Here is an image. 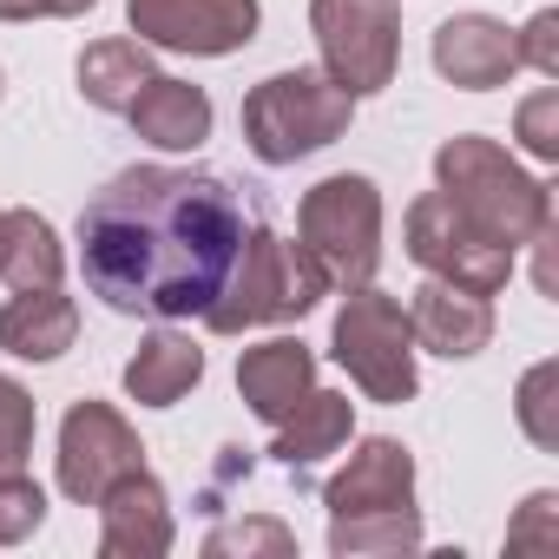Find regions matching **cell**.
<instances>
[{
  "label": "cell",
  "mask_w": 559,
  "mask_h": 559,
  "mask_svg": "<svg viewBox=\"0 0 559 559\" xmlns=\"http://www.w3.org/2000/svg\"><path fill=\"white\" fill-rule=\"evenodd\" d=\"M0 21H40V0H0Z\"/></svg>",
  "instance_id": "cell-31"
},
{
  "label": "cell",
  "mask_w": 559,
  "mask_h": 559,
  "mask_svg": "<svg viewBox=\"0 0 559 559\" xmlns=\"http://www.w3.org/2000/svg\"><path fill=\"white\" fill-rule=\"evenodd\" d=\"M67 276V250L60 230L40 211H0V284L8 290H60Z\"/></svg>",
  "instance_id": "cell-20"
},
{
  "label": "cell",
  "mask_w": 559,
  "mask_h": 559,
  "mask_svg": "<svg viewBox=\"0 0 559 559\" xmlns=\"http://www.w3.org/2000/svg\"><path fill=\"white\" fill-rule=\"evenodd\" d=\"M552 520H559V493H533L520 507V520L507 526V546H546L552 539Z\"/></svg>",
  "instance_id": "cell-29"
},
{
  "label": "cell",
  "mask_w": 559,
  "mask_h": 559,
  "mask_svg": "<svg viewBox=\"0 0 559 559\" xmlns=\"http://www.w3.org/2000/svg\"><path fill=\"white\" fill-rule=\"evenodd\" d=\"M204 382V349L185 330H152L126 362V395L139 408H178Z\"/></svg>",
  "instance_id": "cell-19"
},
{
  "label": "cell",
  "mask_w": 559,
  "mask_h": 559,
  "mask_svg": "<svg viewBox=\"0 0 559 559\" xmlns=\"http://www.w3.org/2000/svg\"><path fill=\"white\" fill-rule=\"evenodd\" d=\"M513 40H520V67H533L539 80H559V14L552 8H539Z\"/></svg>",
  "instance_id": "cell-28"
},
{
  "label": "cell",
  "mask_w": 559,
  "mask_h": 559,
  "mask_svg": "<svg viewBox=\"0 0 559 559\" xmlns=\"http://www.w3.org/2000/svg\"><path fill=\"white\" fill-rule=\"evenodd\" d=\"M99 0H40V14L47 21H80V14H93Z\"/></svg>",
  "instance_id": "cell-30"
},
{
  "label": "cell",
  "mask_w": 559,
  "mask_h": 559,
  "mask_svg": "<svg viewBox=\"0 0 559 559\" xmlns=\"http://www.w3.org/2000/svg\"><path fill=\"white\" fill-rule=\"evenodd\" d=\"M34 428H40V408H34V395H27L14 376H0V474H27Z\"/></svg>",
  "instance_id": "cell-24"
},
{
  "label": "cell",
  "mask_w": 559,
  "mask_h": 559,
  "mask_svg": "<svg viewBox=\"0 0 559 559\" xmlns=\"http://www.w3.org/2000/svg\"><path fill=\"white\" fill-rule=\"evenodd\" d=\"M330 356L349 369V382L382 402V408H402L415 402L421 376H415V336H408V310L376 290V284H356L330 323Z\"/></svg>",
  "instance_id": "cell-6"
},
{
  "label": "cell",
  "mask_w": 559,
  "mask_h": 559,
  "mask_svg": "<svg viewBox=\"0 0 559 559\" xmlns=\"http://www.w3.org/2000/svg\"><path fill=\"white\" fill-rule=\"evenodd\" d=\"M323 507L330 520L349 513H415V454L389 435L356 441V454L323 480Z\"/></svg>",
  "instance_id": "cell-11"
},
{
  "label": "cell",
  "mask_w": 559,
  "mask_h": 559,
  "mask_svg": "<svg viewBox=\"0 0 559 559\" xmlns=\"http://www.w3.org/2000/svg\"><path fill=\"white\" fill-rule=\"evenodd\" d=\"M132 132L158 152H198L211 139V93L191 86V80H171V73H152L145 93L126 106Z\"/></svg>",
  "instance_id": "cell-16"
},
{
  "label": "cell",
  "mask_w": 559,
  "mask_h": 559,
  "mask_svg": "<svg viewBox=\"0 0 559 559\" xmlns=\"http://www.w3.org/2000/svg\"><path fill=\"white\" fill-rule=\"evenodd\" d=\"M415 546H421V513H349V520H330V552L336 559L415 552Z\"/></svg>",
  "instance_id": "cell-22"
},
{
  "label": "cell",
  "mask_w": 559,
  "mask_h": 559,
  "mask_svg": "<svg viewBox=\"0 0 559 559\" xmlns=\"http://www.w3.org/2000/svg\"><path fill=\"white\" fill-rule=\"evenodd\" d=\"M435 191L493 243L520 250L539 224H552V191L546 178H533L507 145L480 139V132H461L435 152Z\"/></svg>",
  "instance_id": "cell-2"
},
{
  "label": "cell",
  "mask_w": 559,
  "mask_h": 559,
  "mask_svg": "<svg viewBox=\"0 0 559 559\" xmlns=\"http://www.w3.org/2000/svg\"><path fill=\"white\" fill-rule=\"evenodd\" d=\"M60 493L73 500V507H99V493L112 487V480H126V474H139L145 467V448H139V435H132V421L112 408V402H73L67 408V421H60Z\"/></svg>",
  "instance_id": "cell-9"
},
{
  "label": "cell",
  "mask_w": 559,
  "mask_h": 559,
  "mask_svg": "<svg viewBox=\"0 0 559 559\" xmlns=\"http://www.w3.org/2000/svg\"><path fill=\"white\" fill-rule=\"evenodd\" d=\"M152 73L158 67H152V47L145 40H93L80 53V99L99 106V112H126L145 93Z\"/></svg>",
  "instance_id": "cell-21"
},
{
  "label": "cell",
  "mask_w": 559,
  "mask_h": 559,
  "mask_svg": "<svg viewBox=\"0 0 559 559\" xmlns=\"http://www.w3.org/2000/svg\"><path fill=\"white\" fill-rule=\"evenodd\" d=\"M250 237L243 191L204 165H132L80 211V276L119 317H204Z\"/></svg>",
  "instance_id": "cell-1"
},
{
  "label": "cell",
  "mask_w": 559,
  "mask_h": 559,
  "mask_svg": "<svg viewBox=\"0 0 559 559\" xmlns=\"http://www.w3.org/2000/svg\"><path fill=\"white\" fill-rule=\"evenodd\" d=\"M310 34H317L323 73L349 99L395 86V67H402L395 0H310Z\"/></svg>",
  "instance_id": "cell-7"
},
{
  "label": "cell",
  "mask_w": 559,
  "mask_h": 559,
  "mask_svg": "<svg viewBox=\"0 0 559 559\" xmlns=\"http://www.w3.org/2000/svg\"><path fill=\"white\" fill-rule=\"evenodd\" d=\"M204 552L211 559H230V552H270V559H290L297 552V533L284 520H237V526H211L204 533Z\"/></svg>",
  "instance_id": "cell-25"
},
{
  "label": "cell",
  "mask_w": 559,
  "mask_h": 559,
  "mask_svg": "<svg viewBox=\"0 0 559 559\" xmlns=\"http://www.w3.org/2000/svg\"><path fill=\"white\" fill-rule=\"evenodd\" d=\"M323 297H330V276L317 270V257L290 237L250 224L224 290L204 310V330L211 336H243V330H263V323H304Z\"/></svg>",
  "instance_id": "cell-3"
},
{
  "label": "cell",
  "mask_w": 559,
  "mask_h": 559,
  "mask_svg": "<svg viewBox=\"0 0 559 559\" xmlns=\"http://www.w3.org/2000/svg\"><path fill=\"white\" fill-rule=\"evenodd\" d=\"M435 73L461 93H493L520 73V40L493 14H448L435 27Z\"/></svg>",
  "instance_id": "cell-12"
},
{
  "label": "cell",
  "mask_w": 559,
  "mask_h": 559,
  "mask_svg": "<svg viewBox=\"0 0 559 559\" xmlns=\"http://www.w3.org/2000/svg\"><path fill=\"white\" fill-rule=\"evenodd\" d=\"M349 435H356V402H349V395H336V389H310L284 421H276L270 454L284 461L290 474H304V467H317L323 454H343V448H349Z\"/></svg>",
  "instance_id": "cell-18"
},
{
  "label": "cell",
  "mask_w": 559,
  "mask_h": 559,
  "mask_svg": "<svg viewBox=\"0 0 559 559\" xmlns=\"http://www.w3.org/2000/svg\"><path fill=\"white\" fill-rule=\"evenodd\" d=\"M513 415H520V428H526L533 448H546V454L559 448V362H533V369L520 376Z\"/></svg>",
  "instance_id": "cell-23"
},
{
  "label": "cell",
  "mask_w": 559,
  "mask_h": 559,
  "mask_svg": "<svg viewBox=\"0 0 559 559\" xmlns=\"http://www.w3.org/2000/svg\"><path fill=\"white\" fill-rule=\"evenodd\" d=\"M297 243L317 257L330 290L376 284V263H382V191H376V178L336 171V178L310 185L297 204Z\"/></svg>",
  "instance_id": "cell-5"
},
{
  "label": "cell",
  "mask_w": 559,
  "mask_h": 559,
  "mask_svg": "<svg viewBox=\"0 0 559 559\" xmlns=\"http://www.w3.org/2000/svg\"><path fill=\"white\" fill-rule=\"evenodd\" d=\"M0 93H8V80H0Z\"/></svg>",
  "instance_id": "cell-32"
},
{
  "label": "cell",
  "mask_w": 559,
  "mask_h": 559,
  "mask_svg": "<svg viewBox=\"0 0 559 559\" xmlns=\"http://www.w3.org/2000/svg\"><path fill=\"white\" fill-rule=\"evenodd\" d=\"M356 119V99L323 67L270 73L243 93V145L257 165H297L323 145H336Z\"/></svg>",
  "instance_id": "cell-4"
},
{
  "label": "cell",
  "mask_w": 559,
  "mask_h": 559,
  "mask_svg": "<svg viewBox=\"0 0 559 559\" xmlns=\"http://www.w3.org/2000/svg\"><path fill=\"white\" fill-rule=\"evenodd\" d=\"M310 389H317V349L304 336H270V343H257V349L237 356V395L270 428L284 421Z\"/></svg>",
  "instance_id": "cell-15"
},
{
  "label": "cell",
  "mask_w": 559,
  "mask_h": 559,
  "mask_svg": "<svg viewBox=\"0 0 559 559\" xmlns=\"http://www.w3.org/2000/svg\"><path fill=\"white\" fill-rule=\"evenodd\" d=\"M402 310H408L415 349H428V356L467 362V356H480V349L493 343V297L454 290V284H441V276H428V284H421Z\"/></svg>",
  "instance_id": "cell-14"
},
{
  "label": "cell",
  "mask_w": 559,
  "mask_h": 559,
  "mask_svg": "<svg viewBox=\"0 0 559 559\" xmlns=\"http://www.w3.org/2000/svg\"><path fill=\"white\" fill-rule=\"evenodd\" d=\"M513 139H520L539 165L559 158V86H539L533 99H520V112H513Z\"/></svg>",
  "instance_id": "cell-27"
},
{
  "label": "cell",
  "mask_w": 559,
  "mask_h": 559,
  "mask_svg": "<svg viewBox=\"0 0 559 559\" xmlns=\"http://www.w3.org/2000/svg\"><path fill=\"white\" fill-rule=\"evenodd\" d=\"M178 539L171 526V493L139 467L99 493V552L106 559H165Z\"/></svg>",
  "instance_id": "cell-13"
},
{
  "label": "cell",
  "mask_w": 559,
  "mask_h": 559,
  "mask_svg": "<svg viewBox=\"0 0 559 559\" xmlns=\"http://www.w3.org/2000/svg\"><path fill=\"white\" fill-rule=\"evenodd\" d=\"M126 21H132V40H145V47L224 60L257 40L263 8L257 0H126Z\"/></svg>",
  "instance_id": "cell-10"
},
{
  "label": "cell",
  "mask_w": 559,
  "mask_h": 559,
  "mask_svg": "<svg viewBox=\"0 0 559 559\" xmlns=\"http://www.w3.org/2000/svg\"><path fill=\"white\" fill-rule=\"evenodd\" d=\"M402 243H408V257H415L428 276H441V284H454V290L500 297V290L513 284V250L493 243V237H480L441 191H421V198L408 204Z\"/></svg>",
  "instance_id": "cell-8"
},
{
  "label": "cell",
  "mask_w": 559,
  "mask_h": 559,
  "mask_svg": "<svg viewBox=\"0 0 559 559\" xmlns=\"http://www.w3.org/2000/svg\"><path fill=\"white\" fill-rule=\"evenodd\" d=\"M40 520H47V493H40V480H27V474H0V546L34 539Z\"/></svg>",
  "instance_id": "cell-26"
},
{
  "label": "cell",
  "mask_w": 559,
  "mask_h": 559,
  "mask_svg": "<svg viewBox=\"0 0 559 559\" xmlns=\"http://www.w3.org/2000/svg\"><path fill=\"white\" fill-rule=\"evenodd\" d=\"M80 336V304L60 290H14L0 304V349L14 362H60Z\"/></svg>",
  "instance_id": "cell-17"
}]
</instances>
